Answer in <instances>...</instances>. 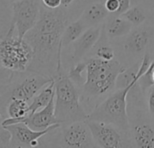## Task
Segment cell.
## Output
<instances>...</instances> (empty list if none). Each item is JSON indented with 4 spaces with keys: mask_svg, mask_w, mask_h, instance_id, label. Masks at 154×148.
I'll list each match as a JSON object with an SVG mask.
<instances>
[{
    "mask_svg": "<svg viewBox=\"0 0 154 148\" xmlns=\"http://www.w3.org/2000/svg\"><path fill=\"white\" fill-rule=\"evenodd\" d=\"M14 71L0 66V81H8Z\"/></svg>",
    "mask_w": 154,
    "mask_h": 148,
    "instance_id": "4316f807",
    "label": "cell"
},
{
    "mask_svg": "<svg viewBox=\"0 0 154 148\" xmlns=\"http://www.w3.org/2000/svg\"><path fill=\"white\" fill-rule=\"evenodd\" d=\"M120 2V7L118 8V10L114 13V14H111L112 16H122L123 13H125L130 7H131V0H119Z\"/></svg>",
    "mask_w": 154,
    "mask_h": 148,
    "instance_id": "d4e9b609",
    "label": "cell"
},
{
    "mask_svg": "<svg viewBox=\"0 0 154 148\" xmlns=\"http://www.w3.org/2000/svg\"><path fill=\"white\" fill-rule=\"evenodd\" d=\"M10 138V132L0 124V147H9Z\"/></svg>",
    "mask_w": 154,
    "mask_h": 148,
    "instance_id": "603a6c76",
    "label": "cell"
},
{
    "mask_svg": "<svg viewBox=\"0 0 154 148\" xmlns=\"http://www.w3.org/2000/svg\"><path fill=\"white\" fill-rule=\"evenodd\" d=\"M33 57L34 51L28 42L10 28L0 43V66L12 71H24L28 69Z\"/></svg>",
    "mask_w": 154,
    "mask_h": 148,
    "instance_id": "52a82bcc",
    "label": "cell"
},
{
    "mask_svg": "<svg viewBox=\"0 0 154 148\" xmlns=\"http://www.w3.org/2000/svg\"><path fill=\"white\" fill-rule=\"evenodd\" d=\"M12 25V5L0 0V43L8 34Z\"/></svg>",
    "mask_w": 154,
    "mask_h": 148,
    "instance_id": "ffe728a7",
    "label": "cell"
},
{
    "mask_svg": "<svg viewBox=\"0 0 154 148\" xmlns=\"http://www.w3.org/2000/svg\"><path fill=\"white\" fill-rule=\"evenodd\" d=\"M151 31L146 26H137L126 35L123 43L124 52L131 56L140 57L146 53V50L151 40Z\"/></svg>",
    "mask_w": 154,
    "mask_h": 148,
    "instance_id": "8fae6325",
    "label": "cell"
},
{
    "mask_svg": "<svg viewBox=\"0 0 154 148\" xmlns=\"http://www.w3.org/2000/svg\"><path fill=\"white\" fill-rule=\"evenodd\" d=\"M5 1L12 5L13 3H15V2H17V1H18V0H5Z\"/></svg>",
    "mask_w": 154,
    "mask_h": 148,
    "instance_id": "f546056e",
    "label": "cell"
},
{
    "mask_svg": "<svg viewBox=\"0 0 154 148\" xmlns=\"http://www.w3.org/2000/svg\"><path fill=\"white\" fill-rule=\"evenodd\" d=\"M132 28L133 25L122 16H116L110 15V17L104 24V30L110 40L126 36Z\"/></svg>",
    "mask_w": 154,
    "mask_h": 148,
    "instance_id": "9a60e30c",
    "label": "cell"
},
{
    "mask_svg": "<svg viewBox=\"0 0 154 148\" xmlns=\"http://www.w3.org/2000/svg\"><path fill=\"white\" fill-rule=\"evenodd\" d=\"M54 80L44 87L29 103V115L44 108L55 95Z\"/></svg>",
    "mask_w": 154,
    "mask_h": 148,
    "instance_id": "e0dca14e",
    "label": "cell"
},
{
    "mask_svg": "<svg viewBox=\"0 0 154 148\" xmlns=\"http://www.w3.org/2000/svg\"><path fill=\"white\" fill-rule=\"evenodd\" d=\"M61 125V123H56L41 131L32 129L24 122L16 123L4 127L11 134L9 147H40L41 137L53 129L59 127Z\"/></svg>",
    "mask_w": 154,
    "mask_h": 148,
    "instance_id": "30bf717a",
    "label": "cell"
},
{
    "mask_svg": "<svg viewBox=\"0 0 154 148\" xmlns=\"http://www.w3.org/2000/svg\"><path fill=\"white\" fill-rule=\"evenodd\" d=\"M54 80L30 70L14 71L9 81L0 90V109L6 111L8 101L13 98L30 103L35 96Z\"/></svg>",
    "mask_w": 154,
    "mask_h": 148,
    "instance_id": "5b68a950",
    "label": "cell"
},
{
    "mask_svg": "<svg viewBox=\"0 0 154 148\" xmlns=\"http://www.w3.org/2000/svg\"><path fill=\"white\" fill-rule=\"evenodd\" d=\"M151 61L149 54L146 52L140 60L139 70L131 83L124 88L118 89L115 91L113 90L89 113L87 120L113 124L120 128L130 132V119L127 112V98L131 90H132L138 83Z\"/></svg>",
    "mask_w": 154,
    "mask_h": 148,
    "instance_id": "3957f363",
    "label": "cell"
},
{
    "mask_svg": "<svg viewBox=\"0 0 154 148\" xmlns=\"http://www.w3.org/2000/svg\"><path fill=\"white\" fill-rule=\"evenodd\" d=\"M110 15L111 13L105 7L104 3L94 2L85 8L81 16V19L87 27H91L102 25V23L107 19Z\"/></svg>",
    "mask_w": 154,
    "mask_h": 148,
    "instance_id": "2e32d148",
    "label": "cell"
},
{
    "mask_svg": "<svg viewBox=\"0 0 154 148\" xmlns=\"http://www.w3.org/2000/svg\"><path fill=\"white\" fill-rule=\"evenodd\" d=\"M103 26L104 25H99L88 27L78 39L72 43V59L74 61H79L88 56V53L91 52L99 41Z\"/></svg>",
    "mask_w": 154,
    "mask_h": 148,
    "instance_id": "7c38bea8",
    "label": "cell"
},
{
    "mask_svg": "<svg viewBox=\"0 0 154 148\" xmlns=\"http://www.w3.org/2000/svg\"><path fill=\"white\" fill-rule=\"evenodd\" d=\"M42 4L47 8L54 9L62 6V0H41Z\"/></svg>",
    "mask_w": 154,
    "mask_h": 148,
    "instance_id": "83f0119b",
    "label": "cell"
},
{
    "mask_svg": "<svg viewBox=\"0 0 154 148\" xmlns=\"http://www.w3.org/2000/svg\"><path fill=\"white\" fill-rule=\"evenodd\" d=\"M41 7V0H18L12 4L11 28L20 38H24L38 22Z\"/></svg>",
    "mask_w": 154,
    "mask_h": 148,
    "instance_id": "9c48e42d",
    "label": "cell"
},
{
    "mask_svg": "<svg viewBox=\"0 0 154 148\" xmlns=\"http://www.w3.org/2000/svg\"><path fill=\"white\" fill-rule=\"evenodd\" d=\"M87 60L86 78L81 90V101L89 114L106 99L116 87L120 74L126 69L115 58L105 61L96 57Z\"/></svg>",
    "mask_w": 154,
    "mask_h": 148,
    "instance_id": "7a4b0ae2",
    "label": "cell"
},
{
    "mask_svg": "<svg viewBox=\"0 0 154 148\" xmlns=\"http://www.w3.org/2000/svg\"><path fill=\"white\" fill-rule=\"evenodd\" d=\"M24 123L36 131L45 130L49 126L59 123L55 117L54 96L44 108L26 117L24 119Z\"/></svg>",
    "mask_w": 154,
    "mask_h": 148,
    "instance_id": "5bb4252c",
    "label": "cell"
},
{
    "mask_svg": "<svg viewBox=\"0 0 154 148\" xmlns=\"http://www.w3.org/2000/svg\"><path fill=\"white\" fill-rule=\"evenodd\" d=\"M86 69H87V60L85 58L79 61H76V63L71 67L67 74L71 81L79 89L82 88V86L85 81V79H84L83 77V72Z\"/></svg>",
    "mask_w": 154,
    "mask_h": 148,
    "instance_id": "44dd1931",
    "label": "cell"
},
{
    "mask_svg": "<svg viewBox=\"0 0 154 148\" xmlns=\"http://www.w3.org/2000/svg\"><path fill=\"white\" fill-rule=\"evenodd\" d=\"M97 147L122 148L134 146L131 134L119 126L94 120H86Z\"/></svg>",
    "mask_w": 154,
    "mask_h": 148,
    "instance_id": "ba28073f",
    "label": "cell"
},
{
    "mask_svg": "<svg viewBox=\"0 0 154 148\" xmlns=\"http://www.w3.org/2000/svg\"><path fill=\"white\" fill-rule=\"evenodd\" d=\"M146 99H147L146 101H147L149 112L152 116H154V85L147 90V97H146Z\"/></svg>",
    "mask_w": 154,
    "mask_h": 148,
    "instance_id": "cb8c5ba5",
    "label": "cell"
},
{
    "mask_svg": "<svg viewBox=\"0 0 154 148\" xmlns=\"http://www.w3.org/2000/svg\"><path fill=\"white\" fill-rule=\"evenodd\" d=\"M87 28L88 27L86 26V25L83 22V20L81 18L74 21V22L70 23L66 26V28L63 32V37H62L63 48L68 46L69 44H71L74 41H76Z\"/></svg>",
    "mask_w": 154,
    "mask_h": 148,
    "instance_id": "d6986e66",
    "label": "cell"
},
{
    "mask_svg": "<svg viewBox=\"0 0 154 148\" xmlns=\"http://www.w3.org/2000/svg\"><path fill=\"white\" fill-rule=\"evenodd\" d=\"M130 133L135 147L154 148V126L149 119L135 118Z\"/></svg>",
    "mask_w": 154,
    "mask_h": 148,
    "instance_id": "4fadbf2b",
    "label": "cell"
},
{
    "mask_svg": "<svg viewBox=\"0 0 154 148\" xmlns=\"http://www.w3.org/2000/svg\"><path fill=\"white\" fill-rule=\"evenodd\" d=\"M66 8L61 6L51 9L42 4L38 22L24 36L34 51L27 70L54 79L62 71V37L70 24Z\"/></svg>",
    "mask_w": 154,
    "mask_h": 148,
    "instance_id": "6da1fadb",
    "label": "cell"
},
{
    "mask_svg": "<svg viewBox=\"0 0 154 148\" xmlns=\"http://www.w3.org/2000/svg\"><path fill=\"white\" fill-rule=\"evenodd\" d=\"M109 41H110V39L107 37L105 30H104V26H103L102 35H101L99 41L97 42V43L95 44V46L91 51L90 53L92 55L90 57H96V58L105 60V61H112V60L115 59L114 50L112 47Z\"/></svg>",
    "mask_w": 154,
    "mask_h": 148,
    "instance_id": "ac0fdd59",
    "label": "cell"
},
{
    "mask_svg": "<svg viewBox=\"0 0 154 148\" xmlns=\"http://www.w3.org/2000/svg\"><path fill=\"white\" fill-rule=\"evenodd\" d=\"M104 5L111 14H114L120 7V2L119 0H106L104 2Z\"/></svg>",
    "mask_w": 154,
    "mask_h": 148,
    "instance_id": "484cf974",
    "label": "cell"
},
{
    "mask_svg": "<svg viewBox=\"0 0 154 148\" xmlns=\"http://www.w3.org/2000/svg\"><path fill=\"white\" fill-rule=\"evenodd\" d=\"M55 117L61 124L87 120L88 113L81 101V90L62 71L54 78Z\"/></svg>",
    "mask_w": 154,
    "mask_h": 148,
    "instance_id": "277c9868",
    "label": "cell"
},
{
    "mask_svg": "<svg viewBox=\"0 0 154 148\" xmlns=\"http://www.w3.org/2000/svg\"><path fill=\"white\" fill-rule=\"evenodd\" d=\"M40 147H97L86 120L62 124L40 139Z\"/></svg>",
    "mask_w": 154,
    "mask_h": 148,
    "instance_id": "8992f818",
    "label": "cell"
},
{
    "mask_svg": "<svg viewBox=\"0 0 154 148\" xmlns=\"http://www.w3.org/2000/svg\"><path fill=\"white\" fill-rule=\"evenodd\" d=\"M74 0H62V6L64 7H68Z\"/></svg>",
    "mask_w": 154,
    "mask_h": 148,
    "instance_id": "f1b7e54d",
    "label": "cell"
},
{
    "mask_svg": "<svg viewBox=\"0 0 154 148\" xmlns=\"http://www.w3.org/2000/svg\"><path fill=\"white\" fill-rule=\"evenodd\" d=\"M134 27L141 25L147 20V15L140 6H133L122 15Z\"/></svg>",
    "mask_w": 154,
    "mask_h": 148,
    "instance_id": "7402d4cb",
    "label": "cell"
}]
</instances>
